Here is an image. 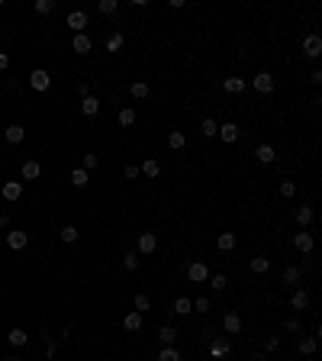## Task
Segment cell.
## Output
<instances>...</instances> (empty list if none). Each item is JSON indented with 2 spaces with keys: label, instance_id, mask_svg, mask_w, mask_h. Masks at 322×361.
I'll return each instance as SVG.
<instances>
[{
  "label": "cell",
  "instance_id": "obj_1",
  "mask_svg": "<svg viewBox=\"0 0 322 361\" xmlns=\"http://www.w3.org/2000/svg\"><path fill=\"white\" fill-rule=\"evenodd\" d=\"M29 87H32V91H49V87H52V74L45 71V68H36V71L29 74Z\"/></svg>",
  "mask_w": 322,
  "mask_h": 361
},
{
  "label": "cell",
  "instance_id": "obj_2",
  "mask_svg": "<svg viewBox=\"0 0 322 361\" xmlns=\"http://www.w3.org/2000/svg\"><path fill=\"white\" fill-rule=\"evenodd\" d=\"M251 84H255V91H261V94H271L274 91V74L271 71H258L255 77H251Z\"/></svg>",
  "mask_w": 322,
  "mask_h": 361
},
{
  "label": "cell",
  "instance_id": "obj_3",
  "mask_svg": "<svg viewBox=\"0 0 322 361\" xmlns=\"http://www.w3.org/2000/svg\"><path fill=\"white\" fill-rule=\"evenodd\" d=\"M7 245H10L13 252H20L29 245V232H23V229H13V232H7Z\"/></svg>",
  "mask_w": 322,
  "mask_h": 361
},
{
  "label": "cell",
  "instance_id": "obj_4",
  "mask_svg": "<svg viewBox=\"0 0 322 361\" xmlns=\"http://www.w3.org/2000/svg\"><path fill=\"white\" fill-rule=\"evenodd\" d=\"M312 245H316V239H312V232H306V229L293 235V249H297V252L306 255V252H312Z\"/></svg>",
  "mask_w": 322,
  "mask_h": 361
},
{
  "label": "cell",
  "instance_id": "obj_5",
  "mask_svg": "<svg viewBox=\"0 0 322 361\" xmlns=\"http://www.w3.org/2000/svg\"><path fill=\"white\" fill-rule=\"evenodd\" d=\"M303 55H306V58H319L322 55V39L319 36H306V39H303Z\"/></svg>",
  "mask_w": 322,
  "mask_h": 361
},
{
  "label": "cell",
  "instance_id": "obj_6",
  "mask_svg": "<svg viewBox=\"0 0 322 361\" xmlns=\"http://www.w3.org/2000/svg\"><path fill=\"white\" fill-rule=\"evenodd\" d=\"M187 277H190V280H194V284H203V280H206V277H210V268H206V265H203V261H194V265H190V268H187Z\"/></svg>",
  "mask_w": 322,
  "mask_h": 361
},
{
  "label": "cell",
  "instance_id": "obj_7",
  "mask_svg": "<svg viewBox=\"0 0 322 361\" xmlns=\"http://www.w3.org/2000/svg\"><path fill=\"white\" fill-rule=\"evenodd\" d=\"M0 193H4V200H10V204L20 200L23 197V181H7L4 187H0Z\"/></svg>",
  "mask_w": 322,
  "mask_h": 361
},
{
  "label": "cell",
  "instance_id": "obj_8",
  "mask_svg": "<svg viewBox=\"0 0 322 361\" xmlns=\"http://www.w3.org/2000/svg\"><path fill=\"white\" fill-rule=\"evenodd\" d=\"M216 136H219L225 145H232V142L239 139V126H236V123H222V126L216 129Z\"/></svg>",
  "mask_w": 322,
  "mask_h": 361
},
{
  "label": "cell",
  "instance_id": "obj_9",
  "mask_svg": "<svg viewBox=\"0 0 322 361\" xmlns=\"http://www.w3.org/2000/svg\"><path fill=\"white\" fill-rule=\"evenodd\" d=\"M155 249H158V235H155V232H142V235H139V252H142V255H152Z\"/></svg>",
  "mask_w": 322,
  "mask_h": 361
},
{
  "label": "cell",
  "instance_id": "obj_10",
  "mask_svg": "<svg viewBox=\"0 0 322 361\" xmlns=\"http://www.w3.org/2000/svg\"><path fill=\"white\" fill-rule=\"evenodd\" d=\"M4 139H7V142H10V145H20L23 139H26V129L20 126V123H13V126H7V133H4Z\"/></svg>",
  "mask_w": 322,
  "mask_h": 361
},
{
  "label": "cell",
  "instance_id": "obj_11",
  "mask_svg": "<svg viewBox=\"0 0 322 361\" xmlns=\"http://www.w3.org/2000/svg\"><path fill=\"white\" fill-rule=\"evenodd\" d=\"M90 46H94V42H90V36H84V32H77V36L71 39V49L77 52V55H87V52H90Z\"/></svg>",
  "mask_w": 322,
  "mask_h": 361
},
{
  "label": "cell",
  "instance_id": "obj_12",
  "mask_svg": "<svg viewBox=\"0 0 322 361\" xmlns=\"http://www.w3.org/2000/svg\"><path fill=\"white\" fill-rule=\"evenodd\" d=\"M255 158H258L261 165H271L274 158H277V152H274V145H267V142H264V145H258V148H255Z\"/></svg>",
  "mask_w": 322,
  "mask_h": 361
},
{
  "label": "cell",
  "instance_id": "obj_13",
  "mask_svg": "<svg viewBox=\"0 0 322 361\" xmlns=\"http://www.w3.org/2000/svg\"><path fill=\"white\" fill-rule=\"evenodd\" d=\"M222 87H225V94H242V91H245V77H236V74H232V77H225V81H222Z\"/></svg>",
  "mask_w": 322,
  "mask_h": 361
},
{
  "label": "cell",
  "instance_id": "obj_14",
  "mask_svg": "<svg viewBox=\"0 0 322 361\" xmlns=\"http://www.w3.org/2000/svg\"><path fill=\"white\" fill-rule=\"evenodd\" d=\"M68 26H71L74 32H81L84 26H87V13L84 10H71V13H68Z\"/></svg>",
  "mask_w": 322,
  "mask_h": 361
},
{
  "label": "cell",
  "instance_id": "obj_15",
  "mask_svg": "<svg viewBox=\"0 0 322 361\" xmlns=\"http://www.w3.org/2000/svg\"><path fill=\"white\" fill-rule=\"evenodd\" d=\"M123 329H129V332H139V329H142V313H126L123 316Z\"/></svg>",
  "mask_w": 322,
  "mask_h": 361
},
{
  "label": "cell",
  "instance_id": "obj_16",
  "mask_svg": "<svg viewBox=\"0 0 322 361\" xmlns=\"http://www.w3.org/2000/svg\"><path fill=\"white\" fill-rule=\"evenodd\" d=\"M81 113H84V116H97V113H100V100H97V97H84V100H81Z\"/></svg>",
  "mask_w": 322,
  "mask_h": 361
},
{
  "label": "cell",
  "instance_id": "obj_17",
  "mask_svg": "<svg viewBox=\"0 0 322 361\" xmlns=\"http://www.w3.org/2000/svg\"><path fill=\"white\" fill-rule=\"evenodd\" d=\"M222 326H225V332H242V316L239 313H225V319H222Z\"/></svg>",
  "mask_w": 322,
  "mask_h": 361
},
{
  "label": "cell",
  "instance_id": "obj_18",
  "mask_svg": "<svg viewBox=\"0 0 322 361\" xmlns=\"http://www.w3.org/2000/svg\"><path fill=\"white\" fill-rule=\"evenodd\" d=\"M168 145H171V152H180V148L187 145L184 133H180V129H171V136H168Z\"/></svg>",
  "mask_w": 322,
  "mask_h": 361
},
{
  "label": "cell",
  "instance_id": "obj_19",
  "mask_svg": "<svg viewBox=\"0 0 322 361\" xmlns=\"http://www.w3.org/2000/svg\"><path fill=\"white\" fill-rule=\"evenodd\" d=\"M216 245H219V252H232L236 249V232H219Z\"/></svg>",
  "mask_w": 322,
  "mask_h": 361
},
{
  "label": "cell",
  "instance_id": "obj_20",
  "mask_svg": "<svg viewBox=\"0 0 322 361\" xmlns=\"http://www.w3.org/2000/svg\"><path fill=\"white\" fill-rule=\"evenodd\" d=\"M7 342H10V345H26V342H29V332L26 329H10V336H7Z\"/></svg>",
  "mask_w": 322,
  "mask_h": 361
},
{
  "label": "cell",
  "instance_id": "obj_21",
  "mask_svg": "<svg viewBox=\"0 0 322 361\" xmlns=\"http://www.w3.org/2000/svg\"><path fill=\"white\" fill-rule=\"evenodd\" d=\"M174 313H177V316L194 313V300H187V297H177V300H174Z\"/></svg>",
  "mask_w": 322,
  "mask_h": 361
},
{
  "label": "cell",
  "instance_id": "obj_22",
  "mask_svg": "<svg viewBox=\"0 0 322 361\" xmlns=\"http://www.w3.org/2000/svg\"><path fill=\"white\" fill-rule=\"evenodd\" d=\"M251 271H255V274H267V271H271V261H267L264 255H258V258H251Z\"/></svg>",
  "mask_w": 322,
  "mask_h": 361
},
{
  "label": "cell",
  "instance_id": "obj_23",
  "mask_svg": "<svg viewBox=\"0 0 322 361\" xmlns=\"http://www.w3.org/2000/svg\"><path fill=\"white\" fill-rule=\"evenodd\" d=\"M293 216H297V223H300L303 229H306V226L312 223V216H316V213H312V207H300V210H297V213H293Z\"/></svg>",
  "mask_w": 322,
  "mask_h": 361
},
{
  "label": "cell",
  "instance_id": "obj_24",
  "mask_svg": "<svg viewBox=\"0 0 322 361\" xmlns=\"http://www.w3.org/2000/svg\"><path fill=\"white\" fill-rule=\"evenodd\" d=\"M139 174H145V178H158L161 168H158V162H155V158H149V162H145L142 168H139Z\"/></svg>",
  "mask_w": 322,
  "mask_h": 361
},
{
  "label": "cell",
  "instance_id": "obj_25",
  "mask_svg": "<svg viewBox=\"0 0 322 361\" xmlns=\"http://www.w3.org/2000/svg\"><path fill=\"white\" fill-rule=\"evenodd\" d=\"M39 171H42V168H39V162H26V165H23V181H36V178H39Z\"/></svg>",
  "mask_w": 322,
  "mask_h": 361
},
{
  "label": "cell",
  "instance_id": "obj_26",
  "mask_svg": "<svg viewBox=\"0 0 322 361\" xmlns=\"http://www.w3.org/2000/svg\"><path fill=\"white\" fill-rule=\"evenodd\" d=\"M158 339L164 342V345H174V339H177V329H174V326H161V329H158Z\"/></svg>",
  "mask_w": 322,
  "mask_h": 361
},
{
  "label": "cell",
  "instance_id": "obj_27",
  "mask_svg": "<svg viewBox=\"0 0 322 361\" xmlns=\"http://www.w3.org/2000/svg\"><path fill=\"white\" fill-rule=\"evenodd\" d=\"M290 303H293V310H306V306H309V294H306V290H297Z\"/></svg>",
  "mask_w": 322,
  "mask_h": 361
},
{
  "label": "cell",
  "instance_id": "obj_28",
  "mask_svg": "<svg viewBox=\"0 0 322 361\" xmlns=\"http://www.w3.org/2000/svg\"><path fill=\"white\" fill-rule=\"evenodd\" d=\"M129 94H132L135 100H145V97H149V84H145V81H135L132 87H129Z\"/></svg>",
  "mask_w": 322,
  "mask_h": 361
},
{
  "label": "cell",
  "instance_id": "obj_29",
  "mask_svg": "<svg viewBox=\"0 0 322 361\" xmlns=\"http://www.w3.org/2000/svg\"><path fill=\"white\" fill-rule=\"evenodd\" d=\"M87 181H90V178H87L84 168H74L71 171V184H74V187H87Z\"/></svg>",
  "mask_w": 322,
  "mask_h": 361
},
{
  "label": "cell",
  "instance_id": "obj_30",
  "mask_svg": "<svg viewBox=\"0 0 322 361\" xmlns=\"http://www.w3.org/2000/svg\"><path fill=\"white\" fill-rule=\"evenodd\" d=\"M149 310H152L149 294H135V313H149Z\"/></svg>",
  "mask_w": 322,
  "mask_h": 361
},
{
  "label": "cell",
  "instance_id": "obj_31",
  "mask_svg": "<svg viewBox=\"0 0 322 361\" xmlns=\"http://www.w3.org/2000/svg\"><path fill=\"white\" fill-rule=\"evenodd\" d=\"M116 119H119V126H132V123H135V110H129V107H126V110H119V113H116Z\"/></svg>",
  "mask_w": 322,
  "mask_h": 361
},
{
  "label": "cell",
  "instance_id": "obj_32",
  "mask_svg": "<svg viewBox=\"0 0 322 361\" xmlns=\"http://www.w3.org/2000/svg\"><path fill=\"white\" fill-rule=\"evenodd\" d=\"M116 7H119L116 0H100V4H97V10H100L103 16H113V13H116Z\"/></svg>",
  "mask_w": 322,
  "mask_h": 361
},
{
  "label": "cell",
  "instance_id": "obj_33",
  "mask_svg": "<svg viewBox=\"0 0 322 361\" xmlns=\"http://www.w3.org/2000/svg\"><path fill=\"white\" fill-rule=\"evenodd\" d=\"M297 280H300V268H287L281 274V284H297Z\"/></svg>",
  "mask_w": 322,
  "mask_h": 361
},
{
  "label": "cell",
  "instance_id": "obj_34",
  "mask_svg": "<svg viewBox=\"0 0 322 361\" xmlns=\"http://www.w3.org/2000/svg\"><path fill=\"white\" fill-rule=\"evenodd\" d=\"M32 10L45 16V13H52V10H55V0H36V7H32Z\"/></svg>",
  "mask_w": 322,
  "mask_h": 361
},
{
  "label": "cell",
  "instance_id": "obj_35",
  "mask_svg": "<svg viewBox=\"0 0 322 361\" xmlns=\"http://www.w3.org/2000/svg\"><path fill=\"white\" fill-rule=\"evenodd\" d=\"M312 351H316V339H300V355H312Z\"/></svg>",
  "mask_w": 322,
  "mask_h": 361
},
{
  "label": "cell",
  "instance_id": "obj_36",
  "mask_svg": "<svg viewBox=\"0 0 322 361\" xmlns=\"http://www.w3.org/2000/svg\"><path fill=\"white\" fill-rule=\"evenodd\" d=\"M123 268H126V271H139V255H135V252H129L126 258H123Z\"/></svg>",
  "mask_w": 322,
  "mask_h": 361
},
{
  "label": "cell",
  "instance_id": "obj_37",
  "mask_svg": "<svg viewBox=\"0 0 322 361\" xmlns=\"http://www.w3.org/2000/svg\"><path fill=\"white\" fill-rule=\"evenodd\" d=\"M216 129H219L216 119H203V123H200V133H203V136H216Z\"/></svg>",
  "mask_w": 322,
  "mask_h": 361
},
{
  "label": "cell",
  "instance_id": "obj_38",
  "mask_svg": "<svg viewBox=\"0 0 322 361\" xmlns=\"http://www.w3.org/2000/svg\"><path fill=\"white\" fill-rule=\"evenodd\" d=\"M206 280H210L213 290H225V284H229V280H225V274H213V277H206Z\"/></svg>",
  "mask_w": 322,
  "mask_h": 361
},
{
  "label": "cell",
  "instance_id": "obj_39",
  "mask_svg": "<svg viewBox=\"0 0 322 361\" xmlns=\"http://www.w3.org/2000/svg\"><path fill=\"white\" fill-rule=\"evenodd\" d=\"M107 49H110V52H119V49H123V36H119V32H113V36L107 39Z\"/></svg>",
  "mask_w": 322,
  "mask_h": 361
},
{
  "label": "cell",
  "instance_id": "obj_40",
  "mask_svg": "<svg viewBox=\"0 0 322 361\" xmlns=\"http://www.w3.org/2000/svg\"><path fill=\"white\" fill-rule=\"evenodd\" d=\"M77 235H81V232H77L74 226H65L62 229V242H77Z\"/></svg>",
  "mask_w": 322,
  "mask_h": 361
},
{
  "label": "cell",
  "instance_id": "obj_41",
  "mask_svg": "<svg viewBox=\"0 0 322 361\" xmlns=\"http://www.w3.org/2000/svg\"><path fill=\"white\" fill-rule=\"evenodd\" d=\"M158 361H180V355H177V348H171V345H168V348H164L161 355H158Z\"/></svg>",
  "mask_w": 322,
  "mask_h": 361
},
{
  "label": "cell",
  "instance_id": "obj_42",
  "mask_svg": "<svg viewBox=\"0 0 322 361\" xmlns=\"http://www.w3.org/2000/svg\"><path fill=\"white\" fill-rule=\"evenodd\" d=\"M293 193H297V184H293V181H284V184H281V197H287V200H290Z\"/></svg>",
  "mask_w": 322,
  "mask_h": 361
},
{
  "label": "cell",
  "instance_id": "obj_43",
  "mask_svg": "<svg viewBox=\"0 0 322 361\" xmlns=\"http://www.w3.org/2000/svg\"><path fill=\"white\" fill-rule=\"evenodd\" d=\"M194 310L206 313V310H210V300H206V297H197V300H194Z\"/></svg>",
  "mask_w": 322,
  "mask_h": 361
},
{
  "label": "cell",
  "instance_id": "obj_44",
  "mask_svg": "<svg viewBox=\"0 0 322 361\" xmlns=\"http://www.w3.org/2000/svg\"><path fill=\"white\" fill-rule=\"evenodd\" d=\"M213 358H219V355H225V351H229V348H225V342H213Z\"/></svg>",
  "mask_w": 322,
  "mask_h": 361
},
{
  "label": "cell",
  "instance_id": "obj_45",
  "mask_svg": "<svg viewBox=\"0 0 322 361\" xmlns=\"http://www.w3.org/2000/svg\"><path fill=\"white\" fill-rule=\"evenodd\" d=\"M90 168H97V155H84V171H90Z\"/></svg>",
  "mask_w": 322,
  "mask_h": 361
},
{
  "label": "cell",
  "instance_id": "obj_46",
  "mask_svg": "<svg viewBox=\"0 0 322 361\" xmlns=\"http://www.w3.org/2000/svg\"><path fill=\"white\" fill-rule=\"evenodd\" d=\"M123 174H126L129 181H135V178H139V168H135V165H126V168H123Z\"/></svg>",
  "mask_w": 322,
  "mask_h": 361
},
{
  "label": "cell",
  "instance_id": "obj_47",
  "mask_svg": "<svg viewBox=\"0 0 322 361\" xmlns=\"http://www.w3.org/2000/svg\"><path fill=\"white\" fill-rule=\"evenodd\" d=\"M7 68H10V55H7V52H0V71H7Z\"/></svg>",
  "mask_w": 322,
  "mask_h": 361
},
{
  "label": "cell",
  "instance_id": "obj_48",
  "mask_svg": "<svg viewBox=\"0 0 322 361\" xmlns=\"http://www.w3.org/2000/svg\"><path fill=\"white\" fill-rule=\"evenodd\" d=\"M287 332H300V319H287Z\"/></svg>",
  "mask_w": 322,
  "mask_h": 361
},
{
  "label": "cell",
  "instance_id": "obj_49",
  "mask_svg": "<svg viewBox=\"0 0 322 361\" xmlns=\"http://www.w3.org/2000/svg\"><path fill=\"white\" fill-rule=\"evenodd\" d=\"M277 345H281L277 339H267V342H264V348H267V351H277Z\"/></svg>",
  "mask_w": 322,
  "mask_h": 361
},
{
  "label": "cell",
  "instance_id": "obj_50",
  "mask_svg": "<svg viewBox=\"0 0 322 361\" xmlns=\"http://www.w3.org/2000/svg\"><path fill=\"white\" fill-rule=\"evenodd\" d=\"M7 361H23V358H7Z\"/></svg>",
  "mask_w": 322,
  "mask_h": 361
}]
</instances>
